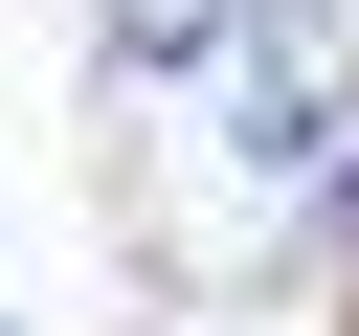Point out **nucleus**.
Returning a JSON list of instances; mask_svg holds the SVG:
<instances>
[{
  "label": "nucleus",
  "instance_id": "nucleus-1",
  "mask_svg": "<svg viewBox=\"0 0 359 336\" xmlns=\"http://www.w3.org/2000/svg\"><path fill=\"white\" fill-rule=\"evenodd\" d=\"M337 179H359V67H337L314 22H269V45L180 67V112H157V202H180V246H202V269L292 246Z\"/></svg>",
  "mask_w": 359,
  "mask_h": 336
},
{
  "label": "nucleus",
  "instance_id": "nucleus-2",
  "mask_svg": "<svg viewBox=\"0 0 359 336\" xmlns=\"http://www.w3.org/2000/svg\"><path fill=\"white\" fill-rule=\"evenodd\" d=\"M269 22H314V0H90V45H112V67H157V90H180V67H224V45H269Z\"/></svg>",
  "mask_w": 359,
  "mask_h": 336
},
{
  "label": "nucleus",
  "instance_id": "nucleus-3",
  "mask_svg": "<svg viewBox=\"0 0 359 336\" xmlns=\"http://www.w3.org/2000/svg\"><path fill=\"white\" fill-rule=\"evenodd\" d=\"M0 336H22V314H0Z\"/></svg>",
  "mask_w": 359,
  "mask_h": 336
}]
</instances>
